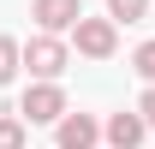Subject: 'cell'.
Instances as JSON below:
<instances>
[{
    "label": "cell",
    "mask_w": 155,
    "mask_h": 149,
    "mask_svg": "<svg viewBox=\"0 0 155 149\" xmlns=\"http://www.w3.org/2000/svg\"><path fill=\"white\" fill-rule=\"evenodd\" d=\"M24 66H30V78H60L72 66V42H60V30H36L24 42Z\"/></svg>",
    "instance_id": "obj_1"
},
{
    "label": "cell",
    "mask_w": 155,
    "mask_h": 149,
    "mask_svg": "<svg viewBox=\"0 0 155 149\" xmlns=\"http://www.w3.org/2000/svg\"><path fill=\"white\" fill-rule=\"evenodd\" d=\"M72 48L84 60H114V48H119V24L101 12V18H78L72 24Z\"/></svg>",
    "instance_id": "obj_2"
},
{
    "label": "cell",
    "mask_w": 155,
    "mask_h": 149,
    "mask_svg": "<svg viewBox=\"0 0 155 149\" xmlns=\"http://www.w3.org/2000/svg\"><path fill=\"white\" fill-rule=\"evenodd\" d=\"M18 113L30 119V125H54L60 113H66V90H60V78H36V84L24 90Z\"/></svg>",
    "instance_id": "obj_3"
},
{
    "label": "cell",
    "mask_w": 155,
    "mask_h": 149,
    "mask_svg": "<svg viewBox=\"0 0 155 149\" xmlns=\"http://www.w3.org/2000/svg\"><path fill=\"white\" fill-rule=\"evenodd\" d=\"M101 143V119H90V113H60L54 119V149H96Z\"/></svg>",
    "instance_id": "obj_4"
},
{
    "label": "cell",
    "mask_w": 155,
    "mask_h": 149,
    "mask_svg": "<svg viewBox=\"0 0 155 149\" xmlns=\"http://www.w3.org/2000/svg\"><path fill=\"white\" fill-rule=\"evenodd\" d=\"M101 137H107V149H137L143 137H149L143 108H131V113H107V119H101Z\"/></svg>",
    "instance_id": "obj_5"
},
{
    "label": "cell",
    "mask_w": 155,
    "mask_h": 149,
    "mask_svg": "<svg viewBox=\"0 0 155 149\" xmlns=\"http://www.w3.org/2000/svg\"><path fill=\"white\" fill-rule=\"evenodd\" d=\"M30 18H36V30H60V36H72V24L84 18V6H78V0H30Z\"/></svg>",
    "instance_id": "obj_6"
},
{
    "label": "cell",
    "mask_w": 155,
    "mask_h": 149,
    "mask_svg": "<svg viewBox=\"0 0 155 149\" xmlns=\"http://www.w3.org/2000/svg\"><path fill=\"white\" fill-rule=\"evenodd\" d=\"M18 66H24V42H12V36H0V90L18 78Z\"/></svg>",
    "instance_id": "obj_7"
},
{
    "label": "cell",
    "mask_w": 155,
    "mask_h": 149,
    "mask_svg": "<svg viewBox=\"0 0 155 149\" xmlns=\"http://www.w3.org/2000/svg\"><path fill=\"white\" fill-rule=\"evenodd\" d=\"M0 149H30V125L18 113H0Z\"/></svg>",
    "instance_id": "obj_8"
},
{
    "label": "cell",
    "mask_w": 155,
    "mask_h": 149,
    "mask_svg": "<svg viewBox=\"0 0 155 149\" xmlns=\"http://www.w3.org/2000/svg\"><path fill=\"white\" fill-rule=\"evenodd\" d=\"M149 6H155V0H107V18H114V24H137Z\"/></svg>",
    "instance_id": "obj_9"
},
{
    "label": "cell",
    "mask_w": 155,
    "mask_h": 149,
    "mask_svg": "<svg viewBox=\"0 0 155 149\" xmlns=\"http://www.w3.org/2000/svg\"><path fill=\"white\" fill-rule=\"evenodd\" d=\"M131 72L143 78V84H155V42H143V48L131 54Z\"/></svg>",
    "instance_id": "obj_10"
},
{
    "label": "cell",
    "mask_w": 155,
    "mask_h": 149,
    "mask_svg": "<svg viewBox=\"0 0 155 149\" xmlns=\"http://www.w3.org/2000/svg\"><path fill=\"white\" fill-rule=\"evenodd\" d=\"M137 108H143V119H149V131H155V84H149L143 95H137Z\"/></svg>",
    "instance_id": "obj_11"
}]
</instances>
